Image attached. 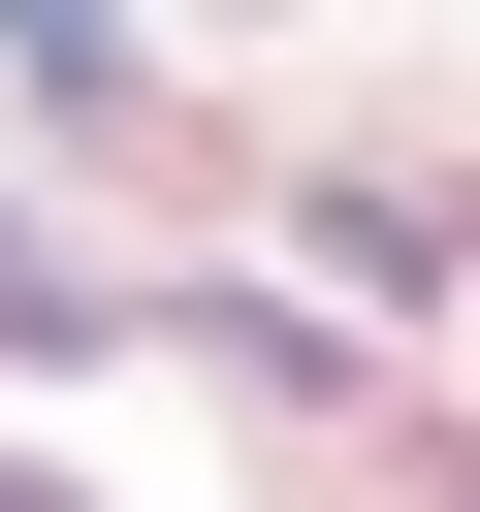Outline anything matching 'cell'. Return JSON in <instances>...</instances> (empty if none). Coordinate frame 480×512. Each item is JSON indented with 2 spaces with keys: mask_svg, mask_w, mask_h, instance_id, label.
<instances>
[{
  "mask_svg": "<svg viewBox=\"0 0 480 512\" xmlns=\"http://www.w3.org/2000/svg\"><path fill=\"white\" fill-rule=\"evenodd\" d=\"M0 512H64V480H0Z\"/></svg>",
  "mask_w": 480,
  "mask_h": 512,
  "instance_id": "obj_1",
  "label": "cell"
}]
</instances>
